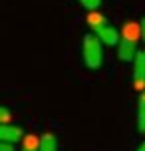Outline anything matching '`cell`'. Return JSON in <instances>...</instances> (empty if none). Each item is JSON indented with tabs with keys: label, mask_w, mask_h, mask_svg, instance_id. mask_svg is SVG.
<instances>
[{
	"label": "cell",
	"mask_w": 145,
	"mask_h": 151,
	"mask_svg": "<svg viewBox=\"0 0 145 151\" xmlns=\"http://www.w3.org/2000/svg\"><path fill=\"white\" fill-rule=\"evenodd\" d=\"M141 40V28L135 22H125L121 40L117 44V58L121 62H133L137 56V42Z\"/></svg>",
	"instance_id": "6da1fadb"
},
{
	"label": "cell",
	"mask_w": 145,
	"mask_h": 151,
	"mask_svg": "<svg viewBox=\"0 0 145 151\" xmlns=\"http://www.w3.org/2000/svg\"><path fill=\"white\" fill-rule=\"evenodd\" d=\"M88 26L92 28V32L106 46H117L119 40H121L119 30L113 28V26L109 24V20H107L103 14H99V12H90V16H88Z\"/></svg>",
	"instance_id": "7a4b0ae2"
},
{
	"label": "cell",
	"mask_w": 145,
	"mask_h": 151,
	"mask_svg": "<svg viewBox=\"0 0 145 151\" xmlns=\"http://www.w3.org/2000/svg\"><path fill=\"white\" fill-rule=\"evenodd\" d=\"M84 60L90 70H98L103 64V42L95 34H88L84 38Z\"/></svg>",
	"instance_id": "3957f363"
},
{
	"label": "cell",
	"mask_w": 145,
	"mask_h": 151,
	"mask_svg": "<svg viewBox=\"0 0 145 151\" xmlns=\"http://www.w3.org/2000/svg\"><path fill=\"white\" fill-rule=\"evenodd\" d=\"M133 86L137 91H145V50H139L133 60Z\"/></svg>",
	"instance_id": "277c9868"
},
{
	"label": "cell",
	"mask_w": 145,
	"mask_h": 151,
	"mask_svg": "<svg viewBox=\"0 0 145 151\" xmlns=\"http://www.w3.org/2000/svg\"><path fill=\"white\" fill-rule=\"evenodd\" d=\"M24 139V131L22 127H16V125H2L0 127V141H8V143H18Z\"/></svg>",
	"instance_id": "5b68a950"
},
{
	"label": "cell",
	"mask_w": 145,
	"mask_h": 151,
	"mask_svg": "<svg viewBox=\"0 0 145 151\" xmlns=\"http://www.w3.org/2000/svg\"><path fill=\"white\" fill-rule=\"evenodd\" d=\"M40 151H58V139L54 133H44L40 137Z\"/></svg>",
	"instance_id": "8992f818"
},
{
	"label": "cell",
	"mask_w": 145,
	"mask_h": 151,
	"mask_svg": "<svg viewBox=\"0 0 145 151\" xmlns=\"http://www.w3.org/2000/svg\"><path fill=\"white\" fill-rule=\"evenodd\" d=\"M137 129L139 133L145 135V91L139 96V106H137Z\"/></svg>",
	"instance_id": "52a82bcc"
},
{
	"label": "cell",
	"mask_w": 145,
	"mask_h": 151,
	"mask_svg": "<svg viewBox=\"0 0 145 151\" xmlns=\"http://www.w3.org/2000/svg\"><path fill=\"white\" fill-rule=\"evenodd\" d=\"M22 151H40V139L36 141L34 137H26V141H24Z\"/></svg>",
	"instance_id": "ba28073f"
},
{
	"label": "cell",
	"mask_w": 145,
	"mask_h": 151,
	"mask_svg": "<svg viewBox=\"0 0 145 151\" xmlns=\"http://www.w3.org/2000/svg\"><path fill=\"white\" fill-rule=\"evenodd\" d=\"M80 4L90 12H98V8L101 6V0H80Z\"/></svg>",
	"instance_id": "9c48e42d"
},
{
	"label": "cell",
	"mask_w": 145,
	"mask_h": 151,
	"mask_svg": "<svg viewBox=\"0 0 145 151\" xmlns=\"http://www.w3.org/2000/svg\"><path fill=\"white\" fill-rule=\"evenodd\" d=\"M0 121H2V125L10 123V111H8V107H0Z\"/></svg>",
	"instance_id": "30bf717a"
},
{
	"label": "cell",
	"mask_w": 145,
	"mask_h": 151,
	"mask_svg": "<svg viewBox=\"0 0 145 151\" xmlns=\"http://www.w3.org/2000/svg\"><path fill=\"white\" fill-rule=\"evenodd\" d=\"M0 151H16V145L8 143V141H0Z\"/></svg>",
	"instance_id": "8fae6325"
},
{
	"label": "cell",
	"mask_w": 145,
	"mask_h": 151,
	"mask_svg": "<svg viewBox=\"0 0 145 151\" xmlns=\"http://www.w3.org/2000/svg\"><path fill=\"white\" fill-rule=\"evenodd\" d=\"M139 28H141V40L145 42V18H141V20H139Z\"/></svg>",
	"instance_id": "7c38bea8"
},
{
	"label": "cell",
	"mask_w": 145,
	"mask_h": 151,
	"mask_svg": "<svg viewBox=\"0 0 145 151\" xmlns=\"http://www.w3.org/2000/svg\"><path fill=\"white\" fill-rule=\"evenodd\" d=\"M135 151H145V141H143V143H141V145H139V147H137V149H135Z\"/></svg>",
	"instance_id": "4fadbf2b"
}]
</instances>
